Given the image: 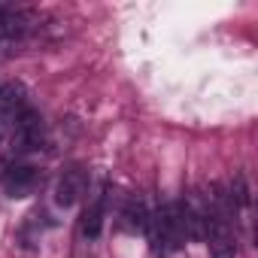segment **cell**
<instances>
[{
  "label": "cell",
  "mask_w": 258,
  "mask_h": 258,
  "mask_svg": "<svg viewBox=\"0 0 258 258\" xmlns=\"http://www.w3.org/2000/svg\"><path fill=\"white\" fill-rule=\"evenodd\" d=\"M88 195V170L85 167H70L61 173L58 185H55V204L61 210H70L76 207L82 198Z\"/></svg>",
  "instance_id": "6"
},
{
  "label": "cell",
  "mask_w": 258,
  "mask_h": 258,
  "mask_svg": "<svg viewBox=\"0 0 258 258\" xmlns=\"http://www.w3.org/2000/svg\"><path fill=\"white\" fill-rule=\"evenodd\" d=\"M4 195L13 198V201H25L31 195L40 191L43 185V170L34 167V164H25V161H16L10 167H4Z\"/></svg>",
  "instance_id": "3"
},
{
  "label": "cell",
  "mask_w": 258,
  "mask_h": 258,
  "mask_svg": "<svg viewBox=\"0 0 258 258\" xmlns=\"http://www.w3.org/2000/svg\"><path fill=\"white\" fill-rule=\"evenodd\" d=\"M146 216H149L146 201H143L140 195H127V198L121 201V210H118V225H121L124 234H143Z\"/></svg>",
  "instance_id": "7"
},
{
  "label": "cell",
  "mask_w": 258,
  "mask_h": 258,
  "mask_svg": "<svg viewBox=\"0 0 258 258\" xmlns=\"http://www.w3.org/2000/svg\"><path fill=\"white\" fill-rule=\"evenodd\" d=\"M143 234L149 240L152 255H158V258H170L173 252L185 249V234L179 228V219H176L173 204H155L149 210V216H146Z\"/></svg>",
  "instance_id": "1"
},
{
  "label": "cell",
  "mask_w": 258,
  "mask_h": 258,
  "mask_svg": "<svg viewBox=\"0 0 258 258\" xmlns=\"http://www.w3.org/2000/svg\"><path fill=\"white\" fill-rule=\"evenodd\" d=\"M106 207H109V185H100L88 195V204L79 216V240L82 243H94L103 231V219H106Z\"/></svg>",
  "instance_id": "4"
},
{
  "label": "cell",
  "mask_w": 258,
  "mask_h": 258,
  "mask_svg": "<svg viewBox=\"0 0 258 258\" xmlns=\"http://www.w3.org/2000/svg\"><path fill=\"white\" fill-rule=\"evenodd\" d=\"M207 198V195H204ZM204 243L210 249V258H237V237L231 231V222L219 219L210 207H207V231H204Z\"/></svg>",
  "instance_id": "5"
},
{
  "label": "cell",
  "mask_w": 258,
  "mask_h": 258,
  "mask_svg": "<svg viewBox=\"0 0 258 258\" xmlns=\"http://www.w3.org/2000/svg\"><path fill=\"white\" fill-rule=\"evenodd\" d=\"M10 143H13V155H31L46 146V121L34 106L22 109L19 118L13 121Z\"/></svg>",
  "instance_id": "2"
}]
</instances>
